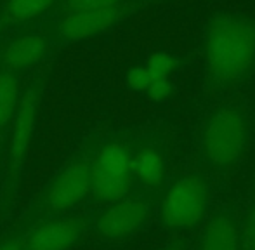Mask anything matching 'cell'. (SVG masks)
<instances>
[{"label":"cell","instance_id":"obj_1","mask_svg":"<svg viewBox=\"0 0 255 250\" xmlns=\"http://www.w3.org/2000/svg\"><path fill=\"white\" fill-rule=\"evenodd\" d=\"M255 61V24L247 17L224 14L214 19L205 44V63L215 82H233Z\"/></svg>","mask_w":255,"mask_h":250},{"label":"cell","instance_id":"obj_2","mask_svg":"<svg viewBox=\"0 0 255 250\" xmlns=\"http://www.w3.org/2000/svg\"><path fill=\"white\" fill-rule=\"evenodd\" d=\"M247 142V124L235 108H222L210 119L203 134L207 160L215 167H228L242 155Z\"/></svg>","mask_w":255,"mask_h":250},{"label":"cell","instance_id":"obj_3","mask_svg":"<svg viewBox=\"0 0 255 250\" xmlns=\"http://www.w3.org/2000/svg\"><path fill=\"white\" fill-rule=\"evenodd\" d=\"M91 193L104 203L120 202L130 186L132 160L122 144H108L92 163Z\"/></svg>","mask_w":255,"mask_h":250},{"label":"cell","instance_id":"obj_4","mask_svg":"<svg viewBox=\"0 0 255 250\" xmlns=\"http://www.w3.org/2000/svg\"><path fill=\"white\" fill-rule=\"evenodd\" d=\"M207 203V188L198 177H184L168 191L163 203V223L174 230L196 224Z\"/></svg>","mask_w":255,"mask_h":250},{"label":"cell","instance_id":"obj_5","mask_svg":"<svg viewBox=\"0 0 255 250\" xmlns=\"http://www.w3.org/2000/svg\"><path fill=\"white\" fill-rule=\"evenodd\" d=\"M92 167L91 163L75 162L68 165L56 181L51 184L47 193V205L52 210H64L77 205L91 193Z\"/></svg>","mask_w":255,"mask_h":250},{"label":"cell","instance_id":"obj_6","mask_svg":"<svg viewBox=\"0 0 255 250\" xmlns=\"http://www.w3.org/2000/svg\"><path fill=\"white\" fill-rule=\"evenodd\" d=\"M37 120V94L28 91L12 115V130L9 137V165L14 174L21 169L26 156Z\"/></svg>","mask_w":255,"mask_h":250},{"label":"cell","instance_id":"obj_7","mask_svg":"<svg viewBox=\"0 0 255 250\" xmlns=\"http://www.w3.org/2000/svg\"><path fill=\"white\" fill-rule=\"evenodd\" d=\"M118 16H120L118 7L66 12L59 23V31L68 40H85L111 28L117 23Z\"/></svg>","mask_w":255,"mask_h":250},{"label":"cell","instance_id":"obj_8","mask_svg":"<svg viewBox=\"0 0 255 250\" xmlns=\"http://www.w3.org/2000/svg\"><path fill=\"white\" fill-rule=\"evenodd\" d=\"M146 216L148 207L142 202H115V205L108 209L99 219V231L108 238L127 237L144 223Z\"/></svg>","mask_w":255,"mask_h":250},{"label":"cell","instance_id":"obj_9","mask_svg":"<svg viewBox=\"0 0 255 250\" xmlns=\"http://www.w3.org/2000/svg\"><path fill=\"white\" fill-rule=\"evenodd\" d=\"M78 219H59L35 230L28 240V250H66L82 237Z\"/></svg>","mask_w":255,"mask_h":250},{"label":"cell","instance_id":"obj_10","mask_svg":"<svg viewBox=\"0 0 255 250\" xmlns=\"http://www.w3.org/2000/svg\"><path fill=\"white\" fill-rule=\"evenodd\" d=\"M47 52V40L40 35H24L10 42L3 52L2 63L9 71L23 70L38 63Z\"/></svg>","mask_w":255,"mask_h":250},{"label":"cell","instance_id":"obj_11","mask_svg":"<svg viewBox=\"0 0 255 250\" xmlns=\"http://www.w3.org/2000/svg\"><path fill=\"white\" fill-rule=\"evenodd\" d=\"M200 250H242L238 228L226 216L212 217L202 231Z\"/></svg>","mask_w":255,"mask_h":250},{"label":"cell","instance_id":"obj_12","mask_svg":"<svg viewBox=\"0 0 255 250\" xmlns=\"http://www.w3.org/2000/svg\"><path fill=\"white\" fill-rule=\"evenodd\" d=\"M174 66V59L167 52H154L148 61L149 87L148 92L153 99L161 101L170 94V71Z\"/></svg>","mask_w":255,"mask_h":250},{"label":"cell","instance_id":"obj_13","mask_svg":"<svg viewBox=\"0 0 255 250\" xmlns=\"http://www.w3.org/2000/svg\"><path fill=\"white\" fill-rule=\"evenodd\" d=\"M19 84L10 71L0 73V128H3L12 120L17 106Z\"/></svg>","mask_w":255,"mask_h":250},{"label":"cell","instance_id":"obj_14","mask_svg":"<svg viewBox=\"0 0 255 250\" xmlns=\"http://www.w3.org/2000/svg\"><path fill=\"white\" fill-rule=\"evenodd\" d=\"M56 0H7L5 14L12 23H26L51 9Z\"/></svg>","mask_w":255,"mask_h":250},{"label":"cell","instance_id":"obj_15","mask_svg":"<svg viewBox=\"0 0 255 250\" xmlns=\"http://www.w3.org/2000/svg\"><path fill=\"white\" fill-rule=\"evenodd\" d=\"M132 172L148 184H158L163 177V162L153 151H144L132 162Z\"/></svg>","mask_w":255,"mask_h":250},{"label":"cell","instance_id":"obj_16","mask_svg":"<svg viewBox=\"0 0 255 250\" xmlns=\"http://www.w3.org/2000/svg\"><path fill=\"white\" fill-rule=\"evenodd\" d=\"M122 0H64V12H77V10H98L118 7Z\"/></svg>","mask_w":255,"mask_h":250},{"label":"cell","instance_id":"obj_17","mask_svg":"<svg viewBox=\"0 0 255 250\" xmlns=\"http://www.w3.org/2000/svg\"><path fill=\"white\" fill-rule=\"evenodd\" d=\"M127 84L130 89L137 92H144L148 91L149 87V71L146 66H139V68H134V70L128 71L127 75Z\"/></svg>","mask_w":255,"mask_h":250},{"label":"cell","instance_id":"obj_18","mask_svg":"<svg viewBox=\"0 0 255 250\" xmlns=\"http://www.w3.org/2000/svg\"><path fill=\"white\" fill-rule=\"evenodd\" d=\"M240 244H242V250H255V207L247 216L243 231L240 235Z\"/></svg>","mask_w":255,"mask_h":250},{"label":"cell","instance_id":"obj_19","mask_svg":"<svg viewBox=\"0 0 255 250\" xmlns=\"http://www.w3.org/2000/svg\"><path fill=\"white\" fill-rule=\"evenodd\" d=\"M0 250H23V247L16 242H5V244L0 245Z\"/></svg>","mask_w":255,"mask_h":250}]
</instances>
